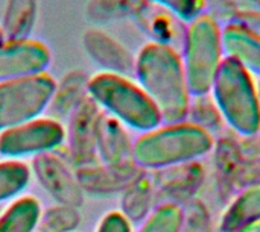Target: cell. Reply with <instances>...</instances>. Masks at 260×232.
<instances>
[{
  "label": "cell",
  "mask_w": 260,
  "mask_h": 232,
  "mask_svg": "<svg viewBox=\"0 0 260 232\" xmlns=\"http://www.w3.org/2000/svg\"><path fill=\"white\" fill-rule=\"evenodd\" d=\"M137 84L160 112L161 123L184 122L189 114L190 93L181 55L166 43L146 44L136 58Z\"/></svg>",
  "instance_id": "cell-1"
},
{
  "label": "cell",
  "mask_w": 260,
  "mask_h": 232,
  "mask_svg": "<svg viewBox=\"0 0 260 232\" xmlns=\"http://www.w3.org/2000/svg\"><path fill=\"white\" fill-rule=\"evenodd\" d=\"M213 143L206 128L184 120L142 134L133 144V160L143 169L171 167L204 157Z\"/></svg>",
  "instance_id": "cell-2"
},
{
  "label": "cell",
  "mask_w": 260,
  "mask_h": 232,
  "mask_svg": "<svg viewBox=\"0 0 260 232\" xmlns=\"http://www.w3.org/2000/svg\"><path fill=\"white\" fill-rule=\"evenodd\" d=\"M88 97L122 125L149 132L161 125V117L140 85L126 76L101 71L88 79Z\"/></svg>",
  "instance_id": "cell-3"
},
{
  "label": "cell",
  "mask_w": 260,
  "mask_h": 232,
  "mask_svg": "<svg viewBox=\"0 0 260 232\" xmlns=\"http://www.w3.org/2000/svg\"><path fill=\"white\" fill-rule=\"evenodd\" d=\"M212 94L225 122L242 135L260 129V96L253 74L225 56L212 84Z\"/></svg>",
  "instance_id": "cell-4"
},
{
  "label": "cell",
  "mask_w": 260,
  "mask_h": 232,
  "mask_svg": "<svg viewBox=\"0 0 260 232\" xmlns=\"http://www.w3.org/2000/svg\"><path fill=\"white\" fill-rule=\"evenodd\" d=\"M221 27L209 14H201L189 23L183 41V67L190 96L210 93L216 71L222 62Z\"/></svg>",
  "instance_id": "cell-5"
},
{
  "label": "cell",
  "mask_w": 260,
  "mask_h": 232,
  "mask_svg": "<svg viewBox=\"0 0 260 232\" xmlns=\"http://www.w3.org/2000/svg\"><path fill=\"white\" fill-rule=\"evenodd\" d=\"M56 82L38 73L0 84V132L38 119L50 105Z\"/></svg>",
  "instance_id": "cell-6"
},
{
  "label": "cell",
  "mask_w": 260,
  "mask_h": 232,
  "mask_svg": "<svg viewBox=\"0 0 260 232\" xmlns=\"http://www.w3.org/2000/svg\"><path fill=\"white\" fill-rule=\"evenodd\" d=\"M67 134L61 122L50 117H38L27 123L0 132V155L17 160L37 157L59 147Z\"/></svg>",
  "instance_id": "cell-7"
},
{
  "label": "cell",
  "mask_w": 260,
  "mask_h": 232,
  "mask_svg": "<svg viewBox=\"0 0 260 232\" xmlns=\"http://www.w3.org/2000/svg\"><path fill=\"white\" fill-rule=\"evenodd\" d=\"M32 169L41 187L59 205L79 208L84 202V190L73 172L52 152L37 155Z\"/></svg>",
  "instance_id": "cell-8"
},
{
  "label": "cell",
  "mask_w": 260,
  "mask_h": 232,
  "mask_svg": "<svg viewBox=\"0 0 260 232\" xmlns=\"http://www.w3.org/2000/svg\"><path fill=\"white\" fill-rule=\"evenodd\" d=\"M50 64L49 49L37 40L5 41L0 46V84L44 73Z\"/></svg>",
  "instance_id": "cell-9"
},
{
  "label": "cell",
  "mask_w": 260,
  "mask_h": 232,
  "mask_svg": "<svg viewBox=\"0 0 260 232\" xmlns=\"http://www.w3.org/2000/svg\"><path fill=\"white\" fill-rule=\"evenodd\" d=\"M102 115V109L87 96L85 100L73 112L70 125L72 155L75 163L85 169L96 166L98 163V125Z\"/></svg>",
  "instance_id": "cell-10"
},
{
  "label": "cell",
  "mask_w": 260,
  "mask_h": 232,
  "mask_svg": "<svg viewBox=\"0 0 260 232\" xmlns=\"http://www.w3.org/2000/svg\"><path fill=\"white\" fill-rule=\"evenodd\" d=\"M128 140L123 132L122 123L113 119L111 115H105L102 112L99 125H98V158L105 164V167L113 172L116 176H122L128 172L126 160H133L131 153L126 150H133V146L128 147Z\"/></svg>",
  "instance_id": "cell-11"
},
{
  "label": "cell",
  "mask_w": 260,
  "mask_h": 232,
  "mask_svg": "<svg viewBox=\"0 0 260 232\" xmlns=\"http://www.w3.org/2000/svg\"><path fill=\"white\" fill-rule=\"evenodd\" d=\"M84 47L91 59L104 68V71L126 78L134 74L136 58L105 32L88 30L84 35Z\"/></svg>",
  "instance_id": "cell-12"
},
{
  "label": "cell",
  "mask_w": 260,
  "mask_h": 232,
  "mask_svg": "<svg viewBox=\"0 0 260 232\" xmlns=\"http://www.w3.org/2000/svg\"><path fill=\"white\" fill-rule=\"evenodd\" d=\"M225 56L238 61L251 74L260 76V35L241 23H229L221 29Z\"/></svg>",
  "instance_id": "cell-13"
},
{
  "label": "cell",
  "mask_w": 260,
  "mask_h": 232,
  "mask_svg": "<svg viewBox=\"0 0 260 232\" xmlns=\"http://www.w3.org/2000/svg\"><path fill=\"white\" fill-rule=\"evenodd\" d=\"M260 220V182L242 190L222 213L221 232H236Z\"/></svg>",
  "instance_id": "cell-14"
},
{
  "label": "cell",
  "mask_w": 260,
  "mask_h": 232,
  "mask_svg": "<svg viewBox=\"0 0 260 232\" xmlns=\"http://www.w3.org/2000/svg\"><path fill=\"white\" fill-rule=\"evenodd\" d=\"M88 79L82 73H72L69 74L59 87H56L53 99L49 105L52 111V117L61 122V117H72L78 106L85 100L88 96L87 93Z\"/></svg>",
  "instance_id": "cell-15"
},
{
  "label": "cell",
  "mask_w": 260,
  "mask_h": 232,
  "mask_svg": "<svg viewBox=\"0 0 260 232\" xmlns=\"http://www.w3.org/2000/svg\"><path fill=\"white\" fill-rule=\"evenodd\" d=\"M37 18V0H8L2 32L6 41L27 40Z\"/></svg>",
  "instance_id": "cell-16"
},
{
  "label": "cell",
  "mask_w": 260,
  "mask_h": 232,
  "mask_svg": "<svg viewBox=\"0 0 260 232\" xmlns=\"http://www.w3.org/2000/svg\"><path fill=\"white\" fill-rule=\"evenodd\" d=\"M41 217V207L34 196L14 201L0 214V232H35Z\"/></svg>",
  "instance_id": "cell-17"
},
{
  "label": "cell",
  "mask_w": 260,
  "mask_h": 232,
  "mask_svg": "<svg viewBox=\"0 0 260 232\" xmlns=\"http://www.w3.org/2000/svg\"><path fill=\"white\" fill-rule=\"evenodd\" d=\"M30 181V169L17 160L0 163V202L18 196Z\"/></svg>",
  "instance_id": "cell-18"
},
{
  "label": "cell",
  "mask_w": 260,
  "mask_h": 232,
  "mask_svg": "<svg viewBox=\"0 0 260 232\" xmlns=\"http://www.w3.org/2000/svg\"><path fill=\"white\" fill-rule=\"evenodd\" d=\"M183 211L175 204H163L155 208L142 223L139 232H181Z\"/></svg>",
  "instance_id": "cell-19"
},
{
  "label": "cell",
  "mask_w": 260,
  "mask_h": 232,
  "mask_svg": "<svg viewBox=\"0 0 260 232\" xmlns=\"http://www.w3.org/2000/svg\"><path fill=\"white\" fill-rule=\"evenodd\" d=\"M79 225V214L76 208L53 207L46 213H41L35 232H72Z\"/></svg>",
  "instance_id": "cell-20"
},
{
  "label": "cell",
  "mask_w": 260,
  "mask_h": 232,
  "mask_svg": "<svg viewBox=\"0 0 260 232\" xmlns=\"http://www.w3.org/2000/svg\"><path fill=\"white\" fill-rule=\"evenodd\" d=\"M183 21L190 23L203 14L204 0H152Z\"/></svg>",
  "instance_id": "cell-21"
},
{
  "label": "cell",
  "mask_w": 260,
  "mask_h": 232,
  "mask_svg": "<svg viewBox=\"0 0 260 232\" xmlns=\"http://www.w3.org/2000/svg\"><path fill=\"white\" fill-rule=\"evenodd\" d=\"M96 232H133V226L120 211H111L101 220Z\"/></svg>",
  "instance_id": "cell-22"
},
{
  "label": "cell",
  "mask_w": 260,
  "mask_h": 232,
  "mask_svg": "<svg viewBox=\"0 0 260 232\" xmlns=\"http://www.w3.org/2000/svg\"><path fill=\"white\" fill-rule=\"evenodd\" d=\"M236 232H260V220L259 222H256V223H251V225H248V226H245V228H242V229H239V231Z\"/></svg>",
  "instance_id": "cell-23"
},
{
  "label": "cell",
  "mask_w": 260,
  "mask_h": 232,
  "mask_svg": "<svg viewBox=\"0 0 260 232\" xmlns=\"http://www.w3.org/2000/svg\"><path fill=\"white\" fill-rule=\"evenodd\" d=\"M6 40H5V35H3V32H2V27H0V46L5 43Z\"/></svg>",
  "instance_id": "cell-24"
},
{
  "label": "cell",
  "mask_w": 260,
  "mask_h": 232,
  "mask_svg": "<svg viewBox=\"0 0 260 232\" xmlns=\"http://www.w3.org/2000/svg\"><path fill=\"white\" fill-rule=\"evenodd\" d=\"M254 2H256V3H257V5L260 6V0H254Z\"/></svg>",
  "instance_id": "cell-25"
}]
</instances>
